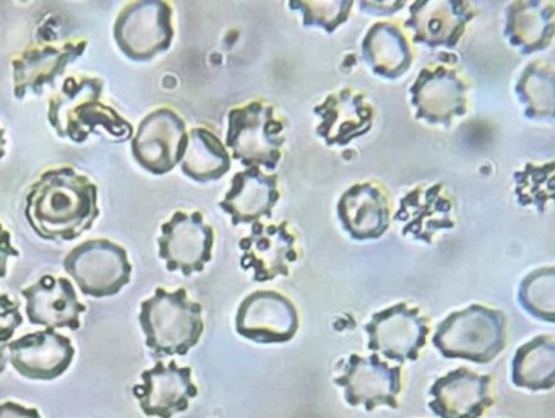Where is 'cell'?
<instances>
[{"label":"cell","instance_id":"1","mask_svg":"<svg viewBox=\"0 0 555 418\" xmlns=\"http://www.w3.org/2000/svg\"><path fill=\"white\" fill-rule=\"evenodd\" d=\"M98 215V185L72 166L44 169L25 195L26 222L42 240H75Z\"/></svg>","mask_w":555,"mask_h":418},{"label":"cell","instance_id":"2","mask_svg":"<svg viewBox=\"0 0 555 418\" xmlns=\"http://www.w3.org/2000/svg\"><path fill=\"white\" fill-rule=\"evenodd\" d=\"M104 81L90 75H70L49 96L48 122L61 139L85 143L103 130L113 142L133 139V127L104 103Z\"/></svg>","mask_w":555,"mask_h":418},{"label":"cell","instance_id":"3","mask_svg":"<svg viewBox=\"0 0 555 418\" xmlns=\"http://www.w3.org/2000/svg\"><path fill=\"white\" fill-rule=\"evenodd\" d=\"M202 312L201 303L189 299L184 287L178 290L156 287L153 297L143 300L139 316L153 357L188 355L204 335Z\"/></svg>","mask_w":555,"mask_h":418},{"label":"cell","instance_id":"4","mask_svg":"<svg viewBox=\"0 0 555 418\" xmlns=\"http://www.w3.org/2000/svg\"><path fill=\"white\" fill-rule=\"evenodd\" d=\"M433 344L450 361L491 364L507 348V318L501 310L473 303L439 323Z\"/></svg>","mask_w":555,"mask_h":418},{"label":"cell","instance_id":"5","mask_svg":"<svg viewBox=\"0 0 555 418\" xmlns=\"http://www.w3.org/2000/svg\"><path fill=\"white\" fill-rule=\"evenodd\" d=\"M284 129L273 104L262 100L241 104L228 114V152L246 168L275 171L283 158Z\"/></svg>","mask_w":555,"mask_h":418},{"label":"cell","instance_id":"6","mask_svg":"<svg viewBox=\"0 0 555 418\" xmlns=\"http://www.w3.org/2000/svg\"><path fill=\"white\" fill-rule=\"evenodd\" d=\"M469 84L459 67V58L440 54L417 75L410 88L416 119L429 126L450 127L468 113Z\"/></svg>","mask_w":555,"mask_h":418},{"label":"cell","instance_id":"7","mask_svg":"<svg viewBox=\"0 0 555 418\" xmlns=\"http://www.w3.org/2000/svg\"><path fill=\"white\" fill-rule=\"evenodd\" d=\"M64 270L81 293L93 299L117 296L132 276L126 248L109 238H91L64 258Z\"/></svg>","mask_w":555,"mask_h":418},{"label":"cell","instance_id":"8","mask_svg":"<svg viewBox=\"0 0 555 418\" xmlns=\"http://www.w3.org/2000/svg\"><path fill=\"white\" fill-rule=\"evenodd\" d=\"M114 39L130 61H152L171 48L172 6L165 0L127 3L114 23Z\"/></svg>","mask_w":555,"mask_h":418},{"label":"cell","instance_id":"9","mask_svg":"<svg viewBox=\"0 0 555 418\" xmlns=\"http://www.w3.org/2000/svg\"><path fill=\"white\" fill-rule=\"evenodd\" d=\"M215 231L202 211L178 209L158 238L159 258L171 273H202L214 257Z\"/></svg>","mask_w":555,"mask_h":418},{"label":"cell","instance_id":"10","mask_svg":"<svg viewBox=\"0 0 555 418\" xmlns=\"http://www.w3.org/2000/svg\"><path fill=\"white\" fill-rule=\"evenodd\" d=\"M188 139L185 120L172 107H156L133 133L132 156L150 174L165 175L181 165Z\"/></svg>","mask_w":555,"mask_h":418},{"label":"cell","instance_id":"11","mask_svg":"<svg viewBox=\"0 0 555 418\" xmlns=\"http://www.w3.org/2000/svg\"><path fill=\"white\" fill-rule=\"evenodd\" d=\"M365 332L369 351L404 364L420 358L421 349L429 336V322L420 309L400 302L374 313L365 325Z\"/></svg>","mask_w":555,"mask_h":418},{"label":"cell","instance_id":"12","mask_svg":"<svg viewBox=\"0 0 555 418\" xmlns=\"http://www.w3.org/2000/svg\"><path fill=\"white\" fill-rule=\"evenodd\" d=\"M87 45V39L68 38L57 42H38L13 55L10 61L13 96L16 100H25L29 94L41 96L44 87H54L65 68L83 55Z\"/></svg>","mask_w":555,"mask_h":418},{"label":"cell","instance_id":"13","mask_svg":"<svg viewBox=\"0 0 555 418\" xmlns=\"http://www.w3.org/2000/svg\"><path fill=\"white\" fill-rule=\"evenodd\" d=\"M241 266L253 273L256 283H269L276 277H287L299 258L297 235L289 222L278 224L257 222L249 235L241 238Z\"/></svg>","mask_w":555,"mask_h":418},{"label":"cell","instance_id":"14","mask_svg":"<svg viewBox=\"0 0 555 418\" xmlns=\"http://www.w3.org/2000/svg\"><path fill=\"white\" fill-rule=\"evenodd\" d=\"M297 328L296 306L276 290H257L237 309V335L257 344H283L296 336Z\"/></svg>","mask_w":555,"mask_h":418},{"label":"cell","instance_id":"15","mask_svg":"<svg viewBox=\"0 0 555 418\" xmlns=\"http://www.w3.org/2000/svg\"><path fill=\"white\" fill-rule=\"evenodd\" d=\"M336 387L345 391L346 403L351 407L364 406L372 413L375 407L387 406L398 409V394L401 391V365L390 367L377 354L361 357L349 355Z\"/></svg>","mask_w":555,"mask_h":418},{"label":"cell","instance_id":"16","mask_svg":"<svg viewBox=\"0 0 555 418\" xmlns=\"http://www.w3.org/2000/svg\"><path fill=\"white\" fill-rule=\"evenodd\" d=\"M393 221L404 237L430 245L439 232L455 228V200L440 182L417 185L401 197Z\"/></svg>","mask_w":555,"mask_h":418},{"label":"cell","instance_id":"17","mask_svg":"<svg viewBox=\"0 0 555 418\" xmlns=\"http://www.w3.org/2000/svg\"><path fill=\"white\" fill-rule=\"evenodd\" d=\"M478 15L472 2L463 0H417L410 6L404 26L413 42L427 48H455L466 26Z\"/></svg>","mask_w":555,"mask_h":418},{"label":"cell","instance_id":"18","mask_svg":"<svg viewBox=\"0 0 555 418\" xmlns=\"http://www.w3.org/2000/svg\"><path fill=\"white\" fill-rule=\"evenodd\" d=\"M26 302V318L46 329H80V316L87 305L78 300L77 290L67 277L44 274L22 290Z\"/></svg>","mask_w":555,"mask_h":418},{"label":"cell","instance_id":"19","mask_svg":"<svg viewBox=\"0 0 555 418\" xmlns=\"http://www.w3.org/2000/svg\"><path fill=\"white\" fill-rule=\"evenodd\" d=\"M139 400L140 409L146 417L172 418L185 413L191 400L198 396L197 387L192 383V368L179 367L176 362L163 364L142 374V384L132 388Z\"/></svg>","mask_w":555,"mask_h":418},{"label":"cell","instance_id":"20","mask_svg":"<svg viewBox=\"0 0 555 418\" xmlns=\"http://www.w3.org/2000/svg\"><path fill=\"white\" fill-rule=\"evenodd\" d=\"M313 114L319 117L315 133L326 146H348L374 126L375 110L362 91L343 88L328 94Z\"/></svg>","mask_w":555,"mask_h":418},{"label":"cell","instance_id":"21","mask_svg":"<svg viewBox=\"0 0 555 418\" xmlns=\"http://www.w3.org/2000/svg\"><path fill=\"white\" fill-rule=\"evenodd\" d=\"M12 367L28 380L51 381L64 375L75 357V348L67 336L55 329H42L10 342Z\"/></svg>","mask_w":555,"mask_h":418},{"label":"cell","instance_id":"22","mask_svg":"<svg viewBox=\"0 0 555 418\" xmlns=\"http://www.w3.org/2000/svg\"><path fill=\"white\" fill-rule=\"evenodd\" d=\"M491 384V375L456 368L434 381L429 409L439 418H481L494 406Z\"/></svg>","mask_w":555,"mask_h":418},{"label":"cell","instance_id":"23","mask_svg":"<svg viewBox=\"0 0 555 418\" xmlns=\"http://www.w3.org/2000/svg\"><path fill=\"white\" fill-rule=\"evenodd\" d=\"M338 219L354 240H377L390 227V195L375 181L351 185L338 201Z\"/></svg>","mask_w":555,"mask_h":418},{"label":"cell","instance_id":"24","mask_svg":"<svg viewBox=\"0 0 555 418\" xmlns=\"http://www.w3.org/2000/svg\"><path fill=\"white\" fill-rule=\"evenodd\" d=\"M280 197L276 174H266L260 168H247L234 175L220 208L230 215L233 225H254L260 219L272 218Z\"/></svg>","mask_w":555,"mask_h":418},{"label":"cell","instance_id":"25","mask_svg":"<svg viewBox=\"0 0 555 418\" xmlns=\"http://www.w3.org/2000/svg\"><path fill=\"white\" fill-rule=\"evenodd\" d=\"M362 57L377 77L397 80L403 77L414 62L410 36L400 23L382 19L365 32L362 39Z\"/></svg>","mask_w":555,"mask_h":418},{"label":"cell","instance_id":"26","mask_svg":"<svg viewBox=\"0 0 555 418\" xmlns=\"http://www.w3.org/2000/svg\"><path fill=\"white\" fill-rule=\"evenodd\" d=\"M504 38L524 55L550 48L555 38V3L512 2L505 12Z\"/></svg>","mask_w":555,"mask_h":418},{"label":"cell","instance_id":"27","mask_svg":"<svg viewBox=\"0 0 555 418\" xmlns=\"http://www.w3.org/2000/svg\"><path fill=\"white\" fill-rule=\"evenodd\" d=\"M230 152L208 127H194L181 159L182 172L198 184L220 181L231 169Z\"/></svg>","mask_w":555,"mask_h":418},{"label":"cell","instance_id":"28","mask_svg":"<svg viewBox=\"0 0 555 418\" xmlns=\"http://www.w3.org/2000/svg\"><path fill=\"white\" fill-rule=\"evenodd\" d=\"M512 384L541 393L555 388V339L537 336L517 349L512 358Z\"/></svg>","mask_w":555,"mask_h":418},{"label":"cell","instance_id":"29","mask_svg":"<svg viewBox=\"0 0 555 418\" xmlns=\"http://www.w3.org/2000/svg\"><path fill=\"white\" fill-rule=\"evenodd\" d=\"M515 93L528 119L555 123L554 65L543 61L530 62L518 77Z\"/></svg>","mask_w":555,"mask_h":418},{"label":"cell","instance_id":"30","mask_svg":"<svg viewBox=\"0 0 555 418\" xmlns=\"http://www.w3.org/2000/svg\"><path fill=\"white\" fill-rule=\"evenodd\" d=\"M515 198L520 207L546 211L555 204V159L528 162L515 172Z\"/></svg>","mask_w":555,"mask_h":418},{"label":"cell","instance_id":"31","mask_svg":"<svg viewBox=\"0 0 555 418\" xmlns=\"http://www.w3.org/2000/svg\"><path fill=\"white\" fill-rule=\"evenodd\" d=\"M518 303L533 318L555 323V266L528 274L518 289Z\"/></svg>","mask_w":555,"mask_h":418},{"label":"cell","instance_id":"32","mask_svg":"<svg viewBox=\"0 0 555 418\" xmlns=\"http://www.w3.org/2000/svg\"><path fill=\"white\" fill-rule=\"evenodd\" d=\"M289 9L302 13V25L306 28H322L328 35L335 32L343 23L348 22L352 0H291Z\"/></svg>","mask_w":555,"mask_h":418},{"label":"cell","instance_id":"33","mask_svg":"<svg viewBox=\"0 0 555 418\" xmlns=\"http://www.w3.org/2000/svg\"><path fill=\"white\" fill-rule=\"evenodd\" d=\"M23 325V316L20 313V303L13 300L9 293L0 292V374L5 370V351L12 342L16 329Z\"/></svg>","mask_w":555,"mask_h":418},{"label":"cell","instance_id":"34","mask_svg":"<svg viewBox=\"0 0 555 418\" xmlns=\"http://www.w3.org/2000/svg\"><path fill=\"white\" fill-rule=\"evenodd\" d=\"M20 257V251L12 245V234L9 228L0 222V279L9 273L10 258Z\"/></svg>","mask_w":555,"mask_h":418},{"label":"cell","instance_id":"35","mask_svg":"<svg viewBox=\"0 0 555 418\" xmlns=\"http://www.w3.org/2000/svg\"><path fill=\"white\" fill-rule=\"evenodd\" d=\"M0 418H41V416L36 409H28V407L7 401V403L0 404Z\"/></svg>","mask_w":555,"mask_h":418},{"label":"cell","instance_id":"36","mask_svg":"<svg viewBox=\"0 0 555 418\" xmlns=\"http://www.w3.org/2000/svg\"><path fill=\"white\" fill-rule=\"evenodd\" d=\"M5 130L0 126V161H2L3 156H5Z\"/></svg>","mask_w":555,"mask_h":418}]
</instances>
